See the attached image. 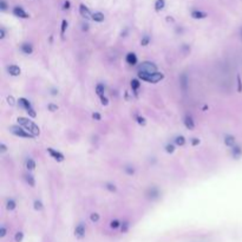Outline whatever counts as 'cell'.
Masks as SVG:
<instances>
[{
  "label": "cell",
  "instance_id": "d6986e66",
  "mask_svg": "<svg viewBox=\"0 0 242 242\" xmlns=\"http://www.w3.org/2000/svg\"><path fill=\"white\" fill-rule=\"evenodd\" d=\"M242 154V150L240 146H234V149H233V156L235 157V158H239V157L241 156Z\"/></svg>",
  "mask_w": 242,
  "mask_h": 242
},
{
  "label": "cell",
  "instance_id": "484cf974",
  "mask_svg": "<svg viewBox=\"0 0 242 242\" xmlns=\"http://www.w3.org/2000/svg\"><path fill=\"white\" fill-rule=\"evenodd\" d=\"M150 43V37L149 36H144L142 38V40H141V45L142 46H148Z\"/></svg>",
  "mask_w": 242,
  "mask_h": 242
},
{
  "label": "cell",
  "instance_id": "836d02e7",
  "mask_svg": "<svg viewBox=\"0 0 242 242\" xmlns=\"http://www.w3.org/2000/svg\"><path fill=\"white\" fill-rule=\"evenodd\" d=\"M124 170H125V172H127L128 175H134V174H135V169H134L132 167H127Z\"/></svg>",
  "mask_w": 242,
  "mask_h": 242
},
{
  "label": "cell",
  "instance_id": "2e32d148",
  "mask_svg": "<svg viewBox=\"0 0 242 242\" xmlns=\"http://www.w3.org/2000/svg\"><path fill=\"white\" fill-rule=\"evenodd\" d=\"M164 6H165V1L164 0H156V2H155V10H156L157 12L162 11L164 8Z\"/></svg>",
  "mask_w": 242,
  "mask_h": 242
},
{
  "label": "cell",
  "instance_id": "277c9868",
  "mask_svg": "<svg viewBox=\"0 0 242 242\" xmlns=\"http://www.w3.org/2000/svg\"><path fill=\"white\" fill-rule=\"evenodd\" d=\"M138 71L148 73V74H151V73L157 71V66L154 63H151V61H144V63H142V65L138 68Z\"/></svg>",
  "mask_w": 242,
  "mask_h": 242
},
{
  "label": "cell",
  "instance_id": "52a82bcc",
  "mask_svg": "<svg viewBox=\"0 0 242 242\" xmlns=\"http://www.w3.org/2000/svg\"><path fill=\"white\" fill-rule=\"evenodd\" d=\"M13 14L15 15V17H19V18H23V19H27L29 18V14L21 8V7H14L13 8Z\"/></svg>",
  "mask_w": 242,
  "mask_h": 242
},
{
  "label": "cell",
  "instance_id": "7402d4cb",
  "mask_svg": "<svg viewBox=\"0 0 242 242\" xmlns=\"http://www.w3.org/2000/svg\"><path fill=\"white\" fill-rule=\"evenodd\" d=\"M187 83H188V78H187L185 74H183V76L181 77V86H182V90H183V91H187Z\"/></svg>",
  "mask_w": 242,
  "mask_h": 242
},
{
  "label": "cell",
  "instance_id": "74e56055",
  "mask_svg": "<svg viewBox=\"0 0 242 242\" xmlns=\"http://www.w3.org/2000/svg\"><path fill=\"white\" fill-rule=\"evenodd\" d=\"M98 220H99V215H98V214H92V215H91V221H93V222H97V221H98Z\"/></svg>",
  "mask_w": 242,
  "mask_h": 242
},
{
  "label": "cell",
  "instance_id": "b9f144b4",
  "mask_svg": "<svg viewBox=\"0 0 242 242\" xmlns=\"http://www.w3.org/2000/svg\"><path fill=\"white\" fill-rule=\"evenodd\" d=\"M15 240H17V241H21V240H23V233H18V234L15 235Z\"/></svg>",
  "mask_w": 242,
  "mask_h": 242
},
{
  "label": "cell",
  "instance_id": "bcb514c9",
  "mask_svg": "<svg viewBox=\"0 0 242 242\" xmlns=\"http://www.w3.org/2000/svg\"><path fill=\"white\" fill-rule=\"evenodd\" d=\"M0 148H1V152H6L7 148H6V145H5V144H1V145H0Z\"/></svg>",
  "mask_w": 242,
  "mask_h": 242
},
{
  "label": "cell",
  "instance_id": "7a4b0ae2",
  "mask_svg": "<svg viewBox=\"0 0 242 242\" xmlns=\"http://www.w3.org/2000/svg\"><path fill=\"white\" fill-rule=\"evenodd\" d=\"M138 78L140 79H142L144 82H148V83H152V84H155V83H158V82H161L163 78H164V74L162 73V72H154V73H151V74H148V73H144V72H141L138 71Z\"/></svg>",
  "mask_w": 242,
  "mask_h": 242
},
{
  "label": "cell",
  "instance_id": "83f0119b",
  "mask_svg": "<svg viewBox=\"0 0 242 242\" xmlns=\"http://www.w3.org/2000/svg\"><path fill=\"white\" fill-rule=\"evenodd\" d=\"M66 29H68V21H66V20H63V21H61V30H60L61 36H64V33H65Z\"/></svg>",
  "mask_w": 242,
  "mask_h": 242
},
{
  "label": "cell",
  "instance_id": "8fae6325",
  "mask_svg": "<svg viewBox=\"0 0 242 242\" xmlns=\"http://www.w3.org/2000/svg\"><path fill=\"white\" fill-rule=\"evenodd\" d=\"M191 17L194 19H204L207 17V13H204L202 11H193L191 12Z\"/></svg>",
  "mask_w": 242,
  "mask_h": 242
},
{
  "label": "cell",
  "instance_id": "4316f807",
  "mask_svg": "<svg viewBox=\"0 0 242 242\" xmlns=\"http://www.w3.org/2000/svg\"><path fill=\"white\" fill-rule=\"evenodd\" d=\"M34 209H36V210H42V209H43V203H42L40 201L36 200V201H34Z\"/></svg>",
  "mask_w": 242,
  "mask_h": 242
},
{
  "label": "cell",
  "instance_id": "ffe728a7",
  "mask_svg": "<svg viewBox=\"0 0 242 242\" xmlns=\"http://www.w3.org/2000/svg\"><path fill=\"white\" fill-rule=\"evenodd\" d=\"M104 91H105V87H104L103 84H98V85L96 86V93H97L99 97L104 95Z\"/></svg>",
  "mask_w": 242,
  "mask_h": 242
},
{
  "label": "cell",
  "instance_id": "7bdbcfd3",
  "mask_svg": "<svg viewBox=\"0 0 242 242\" xmlns=\"http://www.w3.org/2000/svg\"><path fill=\"white\" fill-rule=\"evenodd\" d=\"M118 226H119V222H118L117 220H115V221L111 222V228H117Z\"/></svg>",
  "mask_w": 242,
  "mask_h": 242
},
{
  "label": "cell",
  "instance_id": "7dc6e473",
  "mask_svg": "<svg viewBox=\"0 0 242 242\" xmlns=\"http://www.w3.org/2000/svg\"><path fill=\"white\" fill-rule=\"evenodd\" d=\"M5 234H6V230H5V228H1V236H5Z\"/></svg>",
  "mask_w": 242,
  "mask_h": 242
},
{
  "label": "cell",
  "instance_id": "3957f363",
  "mask_svg": "<svg viewBox=\"0 0 242 242\" xmlns=\"http://www.w3.org/2000/svg\"><path fill=\"white\" fill-rule=\"evenodd\" d=\"M10 131L15 135V136H19V137H24V138H33L34 136L29 132L27 130H24V129H21L20 127H17V125H13V127H11L10 128Z\"/></svg>",
  "mask_w": 242,
  "mask_h": 242
},
{
  "label": "cell",
  "instance_id": "d6a6232c",
  "mask_svg": "<svg viewBox=\"0 0 242 242\" xmlns=\"http://www.w3.org/2000/svg\"><path fill=\"white\" fill-rule=\"evenodd\" d=\"M26 112L29 114L30 117H32V118H36V116H37V114H36V111L31 108V109H29V110H26Z\"/></svg>",
  "mask_w": 242,
  "mask_h": 242
},
{
  "label": "cell",
  "instance_id": "4fadbf2b",
  "mask_svg": "<svg viewBox=\"0 0 242 242\" xmlns=\"http://www.w3.org/2000/svg\"><path fill=\"white\" fill-rule=\"evenodd\" d=\"M21 51H23L25 55H31V53L33 52V49H32V46H31L30 44L25 43L21 45Z\"/></svg>",
  "mask_w": 242,
  "mask_h": 242
},
{
  "label": "cell",
  "instance_id": "ac0fdd59",
  "mask_svg": "<svg viewBox=\"0 0 242 242\" xmlns=\"http://www.w3.org/2000/svg\"><path fill=\"white\" fill-rule=\"evenodd\" d=\"M26 168H27L29 170H34V169H36V162H34L33 159L29 158V159L26 161Z\"/></svg>",
  "mask_w": 242,
  "mask_h": 242
},
{
  "label": "cell",
  "instance_id": "8d00e7d4",
  "mask_svg": "<svg viewBox=\"0 0 242 242\" xmlns=\"http://www.w3.org/2000/svg\"><path fill=\"white\" fill-rule=\"evenodd\" d=\"M100 100H102V104H103V105H108V104H109V99H108L104 95L100 96Z\"/></svg>",
  "mask_w": 242,
  "mask_h": 242
},
{
  "label": "cell",
  "instance_id": "cb8c5ba5",
  "mask_svg": "<svg viewBox=\"0 0 242 242\" xmlns=\"http://www.w3.org/2000/svg\"><path fill=\"white\" fill-rule=\"evenodd\" d=\"M26 182L29 183L31 187H34L36 185V181H34V177L32 175H26Z\"/></svg>",
  "mask_w": 242,
  "mask_h": 242
},
{
  "label": "cell",
  "instance_id": "1f68e13d",
  "mask_svg": "<svg viewBox=\"0 0 242 242\" xmlns=\"http://www.w3.org/2000/svg\"><path fill=\"white\" fill-rule=\"evenodd\" d=\"M47 108H49V110H50V111H52V112H55V111H57V110H58L57 105H56V104H52V103H51V104H49V106H47Z\"/></svg>",
  "mask_w": 242,
  "mask_h": 242
},
{
  "label": "cell",
  "instance_id": "6da1fadb",
  "mask_svg": "<svg viewBox=\"0 0 242 242\" xmlns=\"http://www.w3.org/2000/svg\"><path fill=\"white\" fill-rule=\"evenodd\" d=\"M18 124L19 125H23L24 128L26 129L29 132H31L34 137L36 136H38L39 134H40V130L38 128V125H36L32 121H30L29 118H25V117H18Z\"/></svg>",
  "mask_w": 242,
  "mask_h": 242
},
{
  "label": "cell",
  "instance_id": "603a6c76",
  "mask_svg": "<svg viewBox=\"0 0 242 242\" xmlns=\"http://www.w3.org/2000/svg\"><path fill=\"white\" fill-rule=\"evenodd\" d=\"M141 86V83L137 80V79H132L131 80V87H132V90L134 91H136V90H138V87Z\"/></svg>",
  "mask_w": 242,
  "mask_h": 242
},
{
  "label": "cell",
  "instance_id": "e0dca14e",
  "mask_svg": "<svg viewBox=\"0 0 242 242\" xmlns=\"http://www.w3.org/2000/svg\"><path fill=\"white\" fill-rule=\"evenodd\" d=\"M84 233H85V228H84V225H79L78 227L76 228V234L79 236V237H82L83 235H84Z\"/></svg>",
  "mask_w": 242,
  "mask_h": 242
},
{
  "label": "cell",
  "instance_id": "ee69618b",
  "mask_svg": "<svg viewBox=\"0 0 242 242\" xmlns=\"http://www.w3.org/2000/svg\"><path fill=\"white\" fill-rule=\"evenodd\" d=\"M191 144H193V145H197V144H200V140L199 138H193Z\"/></svg>",
  "mask_w": 242,
  "mask_h": 242
},
{
  "label": "cell",
  "instance_id": "ba28073f",
  "mask_svg": "<svg viewBox=\"0 0 242 242\" xmlns=\"http://www.w3.org/2000/svg\"><path fill=\"white\" fill-rule=\"evenodd\" d=\"M184 125L188 129H189V130H193V129L195 128V123H194V121H193L191 116L187 115V116L184 117Z\"/></svg>",
  "mask_w": 242,
  "mask_h": 242
},
{
  "label": "cell",
  "instance_id": "30bf717a",
  "mask_svg": "<svg viewBox=\"0 0 242 242\" xmlns=\"http://www.w3.org/2000/svg\"><path fill=\"white\" fill-rule=\"evenodd\" d=\"M8 72H10V74L11 76H13V77H17V76H19L20 74V72H21V70H20V68L19 66H17V65H11V66H8Z\"/></svg>",
  "mask_w": 242,
  "mask_h": 242
},
{
  "label": "cell",
  "instance_id": "4dcf8cb0",
  "mask_svg": "<svg viewBox=\"0 0 242 242\" xmlns=\"http://www.w3.org/2000/svg\"><path fill=\"white\" fill-rule=\"evenodd\" d=\"M105 188L108 189V190H110V191H116L117 189H116V185L112 184V183H106L105 184Z\"/></svg>",
  "mask_w": 242,
  "mask_h": 242
},
{
  "label": "cell",
  "instance_id": "f546056e",
  "mask_svg": "<svg viewBox=\"0 0 242 242\" xmlns=\"http://www.w3.org/2000/svg\"><path fill=\"white\" fill-rule=\"evenodd\" d=\"M136 119H137V123H138V124H141V125H145V124H146V121H145V118H144V117L137 116V117H136Z\"/></svg>",
  "mask_w": 242,
  "mask_h": 242
},
{
  "label": "cell",
  "instance_id": "5bb4252c",
  "mask_svg": "<svg viewBox=\"0 0 242 242\" xmlns=\"http://www.w3.org/2000/svg\"><path fill=\"white\" fill-rule=\"evenodd\" d=\"M19 104L25 109V110H29V109H31L32 106H31V103H30L29 100L26 99V98H19Z\"/></svg>",
  "mask_w": 242,
  "mask_h": 242
},
{
  "label": "cell",
  "instance_id": "7c38bea8",
  "mask_svg": "<svg viewBox=\"0 0 242 242\" xmlns=\"http://www.w3.org/2000/svg\"><path fill=\"white\" fill-rule=\"evenodd\" d=\"M104 14L102 13V12H95L93 14H92V20H95V21H97V23H102V21H104Z\"/></svg>",
  "mask_w": 242,
  "mask_h": 242
},
{
  "label": "cell",
  "instance_id": "ab89813d",
  "mask_svg": "<svg viewBox=\"0 0 242 242\" xmlns=\"http://www.w3.org/2000/svg\"><path fill=\"white\" fill-rule=\"evenodd\" d=\"M92 118L96 119V121H100V119H102V116H100L98 112H95V114H92Z\"/></svg>",
  "mask_w": 242,
  "mask_h": 242
},
{
  "label": "cell",
  "instance_id": "8992f818",
  "mask_svg": "<svg viewBox=\"0 0 242 242\" xmlns=\"http://www.w3.org/2000/svg\"><path fill=\"white\" fill-rule=\"evenodd\" d=\"M79 13H80V15H82L83 18H85V19H90V18H92V14H91L90 10L86 7L85 5H83V4L79 6Z\"/></svg>",
  "mask_w": 242,
  "mask_h": 242
},
{
  "label": "cell",
  "instance_id": "44dd1931",
  "mask_svg": "<svg viewBox=\"0 0 242 242\" xmlns=\"http://www.w3.org/2000/svg\"><path fill=\"white\" fill-rule=\"evenodd\" d=\"M175 143H176L177 145L182 146V145H184L185 144V138L183 137V136H177V137L175 138Z\"/></svg>",
  "mask_w": 242,
  "mask_h": 242
},
{
  "label": "cell",
  "instance_id": "9a60e30c",
  "mask_svg": "<svg viewBox=\"0 0 242 242\" xmlns=\"http://www.w3.org/2000/svg\"><path fill=\"white\" fill-rule=\"evenodd\" d=\"M225 144H226L227 146H233V145L235 144V138H234V136L227 135V136L225 137Z\"/></svg>",
  "mask_w": 242,
  "mask_h": 242
},
{
  "label": "cell",
  "instance_id": "d4e9b609",
  "mask_svg": "<svg viewBox=\"0 0 242 242\" xmlns=\"http://www.w3.org/2000/svg\"><path fill=\"white\" fill-rule=\"evenodd\" d=\"M6 207H7L8 210H13V209L15 208V202L13 201V200H8L7 203H6Z\"/></svg>",
  "mask_w": 242,
  "mask_h": 242
},
{
  "label": "cell",
  "instance_id": "f1b7e54d",
  "mask_svg": "<svg viewBox=\"0 0 242 242\" xmlns=\"http://www.w3.org/2000/svg\"><path fill=\"white\" fill-rule=\"evenodd\" d=\"M174 150H175V146H174L172 144H167V145H165V151H167L168 154H172Z\"/></svg>",
  "mask_w": 242,
  "mask_h": 242
},
{
  "label": "cell",
  "instance_id": "9c48e42d",
  "mask_svg": "<svg viewBox=\"0 0 242 242\" xmlns=\"http://www.w3.org/2000/svg\"><path fill=\"white\" fill-rule=\"evenodd\" d=\"M125 60H127V63H128L129 65H136V64H137V57H136V55L132 53V52H130V53L127 55Z\"/></svg>",
  "mask_w": 242,
  "mask_h": 242
},
{
  "label": "cell",
  "instance_id": "f6af8a7d",
  "mask_svg": "<svg viewBox=\"0 0 242 242\" xmlns=\"http://www.w3.org/2000/svg\"><path fill=\"white\" fill-rule=\"evenodd\" d=\"M2 38H5V30L4 29L0 30V39H2Z\"/></svg>",
  "mask_w": 242,
  "mask_h": 242
},
{
  "label": "cell",
  "instance_id": "f35d334b",
  "mask_svg": "<svg viewBox=\"0 0 242 242\" xmlns=\"http://www.w3.org/2000/svg\"><path fill=\"white\" fill-rule=\"evenodd\" d=\"M70 6H71V4H70V1H69V0L64 1V5H63V8H64V10H69V8H70Z\"/></svg>",
  "mask_w": 242,
  "mask_h": 242
},
{
  "label": "cell",
  "instance_id": "e575fe53",
  "mask_svg": "<svg viewBox=\"0 0 242 242\" xmlns=\"http://www.w3.org/2000/svg\"><path fill=\"white\" fill-rule=\"evenodd\" d=\"M7 103L11 105V106H13L15 104V100H14V98H13V96H8L7 97Z\"/></svg>",
  "mask_w": 242,
  "mask_h": 242
},
{
  "label": "cell",
  "instance_id": "60d3db41",
  "mask_svg": "<svg viewBox=\"0 0 242 242\" xmlns=\"http://www.w3.org/2000/svg\"><path fill=\"white\" fill-rule=\"evenodd\" d=\"M237 84H239V92H241L242 91V83H241V78H240V76H237Z\"/></svg>",
  "mask_w": 242,
  "mask_h": 242
},
{
  "label": "cell",
  "instance_id": "d590c367",
  "mask_svg": "<svg viewBox=\"0 0 242 242\" xmlns=\"http://www.w3.org/2000/svg\"><path fill=\"white\" fill-rule=\"evenodd\" d=\"M0 7H1L2 11H6V10H7V4H6L5 0H1V1H0Z\"/></svg>",
  "mask_w": 242,
  "mask_h": 242
},
{
  "label": "cell",
  "instance_id": "5b68a950",
  "mask_svg": "<svg viewBox=\"0 0 242 242\" xmlns=\"http://www.w3.org/2000/svg\"><path fill=\"white\" fill-rule=\"evenodd\" d=\"M47 152L52 156V158H55L57 162H63L64 161V155L61 154V152H59L57 150H55V149H52V148H47Z\"/></svg>",
  "mask_w": 242,
  "mask_h": 242
}]
</instances>
